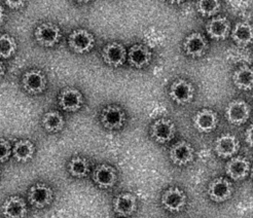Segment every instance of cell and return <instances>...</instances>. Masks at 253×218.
I'll return each instance as SVG.
<instances>
[{"mask_svg": "<svg viewBox=\"0 0 253 218\" xmlns=\"http://www.w3.org/2000/svg\"><path fill=\"white\" fill-rule=\"evenodd\" d=\"M5 18V11H4V7L0 4V25H1L4 21Z\"/></svg>", "mask_w": 253, "mask_h": 218, "instance_id": "cell-33", "label": "cell"}, {"mask_svg": "<svg viewBox=\"0 0 253 218\" xmlns=\"http://www.w3.org/2000/svg\"><path fill=\"white\" fill-rule=\"evenodd\" d=\"M12 153V148L7 140L0 138V163H5Z\"/></svg>", "mask_w": 253, "mask_h": 218, "instance_id": "cell-30", "label": "cell"}, {"mask_svg": "<svg viewBox=\"0 0 253 218\" xmlns=\"http://www.w3.org/2000/svg\"><path fill=\"white\" fill-rule=\"evenodd\" d=\"M2 214L5 218H24L27 214V205L21 197L11 196L2 205Z\"/></svg>", "mask_w": 253, "mask_h": 218, "instance_id": "cell-18", "label": "cell"}, {"mask_svg": "<svg viewBox=\"0 0 253 218\" xmlns=\"http://www.w3.org/2000/svg\"><path fill=\"white\" fill-rule=\"evenodd\" d=\"M58 103L64 111L77 112L84 106V99L79 88L66 87L60 92L58 96Z\"/></svg>", "mask_w": 253, "mask_h": 218, "instance_id": "cell-4", "label": "cell"}, {"mask_svg": "<svg viewBox=\"0 0 253 218\" xmlns=\"http://www.w3.org/2000/svg\"><path fill=\"white\" fill-rule=\"evenodd\" d=\"M207 41L206 38L201 33H192L188 35L183 43V48L186 55L198 58L202 55H204L207 48Z\"/></svg>", "mask_w": 253, "mask_h": 218, "instance_id": "cell-19", "label": "cell"}, {"mask_svg": "<svg viewBox=\"0 0 253 218\" xmlns=\"http://www.w3.org/2000/svg\"><path fill=\"white\" fill-rule=\"evenodd\" d=\"M233 81L238 88L249 91L253 88V68L246 65L238 68L233 75Z\"/></svg>", "mask_w": 253, "mask_h": 218, "instance_id": "cell-26", "label": "cell"}, {"mask_svg": "<svg viewBox=\"0 0 253 218\" xmlns=\"http://www.w3.org/2000/svg\"><path fill=\"white\" fill-rule=\"evenodd\" d=\"M68 45L72 52L84 55L93 49L95 45V37L86 29H75L68 36Z\"/></svg>", "mask_w": 253, "mask_h": 218, "instance_id": "cell-2", "label": "cell"}, {"mask_svg": "<svg viewBox=\"0 0 253 218\" xmlns=\"http://www.w3.org/2000/svg\"><path fill=\"white\" fill-rule=\"evenodd\" d=\"M126 47L120 43L107 44L102 49V59L108 66L118 68L124 65L126 59Z\"/></svg>", "mask_w": 253, "mask_h": 218, "instance_id": "cell-7", "label": "cell"}, {"mask_svg": "<svg viewBox=\"0 0 253 218\" xmlns=\"http://www.w3.org/2000/svg\"><path fill=\"white\" fill-rule=\"evenodd\" d=\"M239 149V140L231 134L221 135L215 142V151L222 158L234 156Z\"/></svg>", "mask_w": 253, "mask_h": 218, "instance_id": "cell-20", "label": "cell"}, {"mask_svg": "<svg viewBox=\"0 0 253 218\" xmlns=\"http://www.w3.org/2000/svg\"><path fill=\"white\" fill-rule=\"evenodd\" d=\"M35 152V146L29 140H19L12 147V155L20 163H27L33 157Z\"/></svg>", "mask_w": 253, "mask_h": 218, "instance_id": "cell-25", "label": "cell"}, {"mask_svg": "<svg viewBox=\"0 0 253 218\" xmlns=\"http://www.w3.org/2000/svg\"><path fill=\"white\" fill-rule=\"evenodd\" d=\"M118 179L117 171L109 165H100L94 170L93 180L101 188H110L116 184Z\"/></svg>", "mask_w": 253, "mask_h": 218, "instance_id": "cell-13", "label": "cell"}, {"mask_svg": "<svg viewBox=\"0 0 253 218\" xmlns=\"http://www.w3.org/2000/svg\"><path fill=\"white\" fill-rule=\"evenodd\" d=\"M194 126L201 133L212 132L217 126V115L211 109H201L195 114Z\"/></svg>", "mask_w": 253, "mask_h": 218, "instance_id": "cell-15", "label": "cell"}, {"mask_svg": "<svg viewBox=\"0 0 253 218\" xmlns=\"http://www.w3.org/2000/svg\"><path fill=\"white\" fill-rule=\"evenodd\" d=\"M233 41L240 46L253 43V26L248 22H239L232 31Z\"/></svg>", "mask_w": 253, "mask_h": 218, "instance_id": "cell-21", "label": "cell"}, {"mask_svg": "<svg viewBox=\"0 0 253 218\" xmlns=\"http://www.w3.org/2000/svg\"><path fill=\"white\" fill-rule=\"evenodd\" d=\"M5 3L9 8H12V9H19L25 5V1H10V0L9 1H6Z\"/></svg>", "mask_w": 253, "mask_h": 218, "instance_id": "cell-32", "label": "cell"}, {"mask_svg": "<svg viewBox=\"0 0 253 218\" xmlns=\"http://www.w3.org/2000/svg\"><path fill=\"white\" fill-rule=\"evenodd\" d=\"M35 41L43 47H55L62 38V31L58 25L52 22H43L35 28Z\"/></svg>", "mask_w": 253, "mask_h": 218, "instance_id": "cell-1", "label": "cell"}, {"mask_svg": "<svg viewBox=\"0 0 253 218\" xmlns=\"http://www.w3.org/2000/svg\"><path fill=\"white\" fill-rule=\"evenodd\" d=\"M252 178H253V167H252Z\"/></svg>", "mask_w": 253, "mask_h": 218, "instance_id": "cell-35", "label": "cell"}, {"mask_svg": "<svg viewBox=\"0 0 253 218\" xmlns=\"http://www.w3.org/2000/svg\"><path fill=\"white\" fill-rule=\"evenodd\" d=\"M186 204V196L178 187H171L163 194L162 205L171 212H179Z\"/></svg>", "mask_w": 253, "mask_h": 218, "instance_id": "cell-11", "label": "cell"}, {"mask_svg": "<svg viewBox=\"0 0 253 218\" xmlns=\"http://www.w3.org/2000/svg\"><path fill=\"white\" fill-rule=\"evenodd\" d=\"M231 29L230 21L224 17L212 19L207 24V32L214 40H225Z\"/></svg>", "mask_w": 253, "mask_h": 218, "instance_id": "cell-23", "label": "cell"}, {"mask_svg": "<svg viewBox=\"0 0 253 218\" xmlns=\"http://www.w3.org/2000/svg\"><path fill=\"white\" fill-rule=\"evenodd\" d=\"M126 57L131 66L140 69L146 67L150 63L151 52L144 44H134L130 47Z\"/></svg>", "mask_w": 253, "mask_h": 218, "instance_id": "cell-16", "label": "cell"}, {"mask_svg": "<svg viewBox=\"0 0 253 218\" xmlns=\"http://www.w3.org/2000/svg\"><path fill=\"white\" fill-rule=\"evenodd\" d=\"M246 141L251 147H253V125L250 126L246 131Z\"/></svg>", "mask_w": 253, "mask_h": 218, "instance_id": "cell-31", "label": "cell"}, {"mask_svg": "<svg viewBox=\"0 0 253 218\" xmlns=\"http://www.w3.org/2000/svg\"><path fill=\"white\" fill-rule=\"evenodd\" d=\"M18 44L9 34H0V58L9 59L17 52Z\"/></svg>", "mask_w": 253, "mask_h": 218, "instance_id": "cell-28", "label": "cell"}, {"mask_svg": "<svg viewBox=\"0 0 253 218\" xmlns=\"http://www.w3.org/2000/svg\"><path fill=\"white\" fill-rule=\"evenodd\" d=\"M197 7L202 16L211 17L216 15L220 10V2L217 0H200L197 3Z\"/></svg>", "mask_w": 253, "mask_h": 218, "instance_id": "cell-29", "label": "cell"}, {"mask_svg": "<svg viewBox=\"0 0 253 218\" xmlns=\"http://www.w3.org/2000/svg\"><path fill=\"white\" fill-rule=\"evenodd\" d=\"M53 198V189L44 183H36L32 185L28 192L29 203L37 209H43L47 207L52 203Z\"/></svg>", "mask_w": 253, "mask_h": 218, "instance_id": "cell-6", "label": "cell"}, {"mask_svg": "<svg viewBox=\"0 0 253 218\" xmlns=\"http://www.w3.org/2000/svg\"><path fill=\"white\" fill-rule=\"evenodd\" d=\"M67 169L71 176L84 178L90 173V163L83 157H74L69 161Z\"/></svg>", "mask_w": 253, "mask_h": 218, "instance_id": "cell-27", "label": "cell"}, {"mask_svg": "<svg viewBox=\"0 0 253 218\" xmlns=\"http://www.w3.org/2000/svg\"><path fill=\"white\" fill-rule=\"evenodd\" d=\"M4 74H5V66H4V64L0 61V80L3 78Z\"/></svg>", "mask_w": 253, "mask_h": 218, "instance_id": "cell-34", "label": "cell"}, {"mask_svg": "<svg viewBox=\"0 0 253 218\" xmlns=\"http://www.w3.org/2000/svg\"><path fill=\"white\" fill-rule=\"evenodd\" d=\"M250 115V108L245 101L235 100L227 105L225 117L229 123L233 125L244 124Z\"/></svg>", "mask_w": 253, "mask_h": 218, "instance_id": "cell-10", "label": "cell"}, {"mask_svg": "<svg viewBox=\"0 0 253 218\" xmlns=\"http://www.w3.org/2000/svg\"><path fill=\"white\" fill-rule=\"evenodd\" d=\"M0 175H1V170H0Z\"/></svg>", "mask_w": 253, "mask_h": 218, "instance_id": "cell-36", "label": "cell"}, {"mask_svg": "<svg viewBox=\"0 0 253 218\" xmlns=\"http://www.w3.org/2000/svg\"><path fill=\"white\" fill-rule=\"evenodd\" d=\"M195 158V150L193 146L185 141H180L174 144L170 149L171 161L178 166H183L191 163Z\"/></svg>", "mask_w": 253, "mask_h": 218, "instance_id": "cell-14", "label": "cell"}, {"mask_svg": "<svg viewBox=\"0 0 253 218\" xmlns=\"http://www.w3.org/2000/svg\"><path fill=\"white\" fill-rule=\"evenodd\" d=\"M225 170L226 174L231 178L235 179V180H241L247 176L250 170V164L246 159L237 157L226 164Z\"/></svg>", "mask_w": 253, "mask_h": 218, "instance_id": "cell-22", "label": "cell"}, {"mask_svg": "<svg viewBox=\"0 0 253 218\" xmlns=\"http://www.w3.org/2000/svg\"><path fill=\"white\" fill-rule=\"evenodd\" d=\"M42 125L47 133H59L64 129L65 121L63 115L57 110H50L43 114Z\"/></svg>", "mask_w": 253, "mask_h": 218, "instance_id": "cell-24", "label": "cell"}, {"mask_svg": "<svg viewBox=\"0 0 253 218\" xmlns=\"http://www.w3.org/2000/svg\"><path fill=\"white\" fill-rule=\"evenodd\" d=\"M137 209V199L130 192H123L113 200V210L121 216L132 215Z\"/></svg>", "mask_w": 253, "mask_h": 218, "instance_id": "cell-17", "label": "cell"}, {"mask_svg": "<svg viewBox=\"0 0 253 218\" xmlns=\"http://www.w3.org/2000/svg\"><path fill=\"white\" fill-rule=\"evenodd\" d=\"M232 184L229 180L224 178H216L209 184L208 187V195L209 198L216 202L222 203L230 199L232 196Z\"/></svg>", "mask_w": 253, "mask_h": 218, "instance_id": "cell-12", "label": "cell"}, {"mask_svg": "<svg viewBox=\"0 0 253 218\" xmlns=\"http://www.w3.org/2000/svg\"><path fill=\"white\" fill-rule=\"evenodd\" d=\"M47 80L40 69H30L22 76V87L30 95H40L45 91Z\"/></svg>", "mask_w": 253, "mask_h": 218, "instance_id": "cell-3", "label": "cell"}, {"mask_svg": "<svg viewBox=\"0 0 253 218\" xmlns=\"http://www.w3.org/2000/svg\"><path fill=\"white\" fill-rule=\"evenodd\" d=\"M169 95L176 103L183 105L192 101L195 95V88L189 82L179 79L171 85Z\"/></svg>", "mask_w": 253, "mask_h": 218, "instance_id": "cell-8", "label": "cell"}, {"mask_svg": "<svg viewBox=\"0 0 253 218\" xmlns=\"http://www.w3.org/2000/svg\"><path fill=\"white\" fill-rule=\"evenodd\" d=\"M126 112L118 105H108L101 111V124L108 130H120L126 123Z\"/></svg>", "mask_w": 253, "mask_h": 218, "instance_id": "cell-5", "label": "cell"}, {"mask_svg": "<svg viewBox=\"0 0 253 218\" xmlns=\"http://www.w3.org/2000/svg\"><path fill=\"white\" fill-rule=\"evenodd\" d=\"M176 132L175 125L171 120L160 119L157 120L150 128V134L157 142L166 143L174 137Z\"/></svg>", "mask_w": 253, "mask_h": 218, "instance_id": "cell-9", "label": "cell"}]
</instances>
